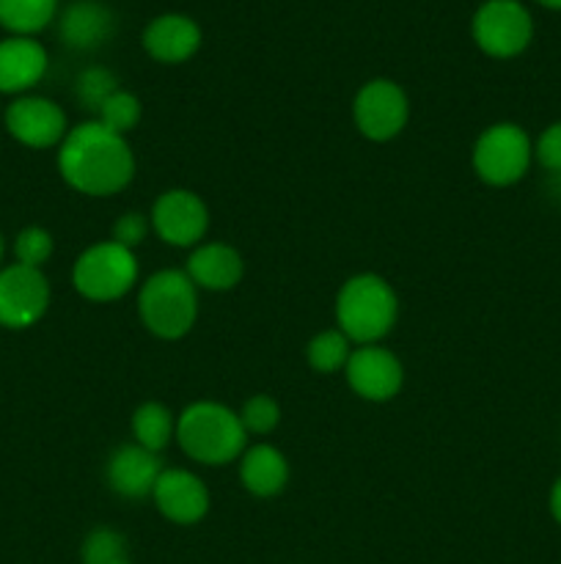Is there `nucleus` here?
<instances>
[{"label": "nucleus", "instance_id": "1", "mask_svg": "<svg viewBox=\"0 0 561 564\" xmlns=\"http://www.w3.org/2000/svg\"><path fill=\"white\" fill-rule=\"evenodd\" d=\"M58 174L82 196H116L135 176V158L124 135L99 121H86L61 141Z\"/></svg>", "mask_w": 561, "mask_h": 564}, {"label": "nucleus", "instance_id": "2", "mask_svg": "<svg viewBox=\"0 0 561 564\" xmlns=\"http://www.w3.org/2000/svg\"><path fill=\"white\" fill-rule=\"evenodd\" d=\"M176 441L182 452L201 466H229L245 452L248 433L240 413L220 402L201 400L176 416Z\"/></svg>", "mask_w": 561, "mask_h": 564}, {"label": "nucleus", "instance_id": "3", "mask_svg": "<svg viewBox=\"0 0 561 564\" xmlns=\"http://www.w3.org/2000/svg\"><path fill=\"white\" fill-rule=\"evenodd\" d=\"M399 314L394 286L374 273L352 275L336 297V323L355 345H377L391 334Z\"/></svg>", "mask_w": 561, "mask_h": 564}, {"label": "nucleus", "instance_id": "4", "mask_svg": "<svg viewBox=\"0 0 561 564\" xmlns=\"http://www.w3.org/2000/svg\"><path fill=\"white\" fill-rule=\"evenodd\" d=\"M138 314L148 334L160 339H182L198 317V290L185 270H160L143 281L138 292Z\"/></svg>", "mask_w": 561, "mask_h": 564}, {"label": "nucleus", "instance_id": "5", "mask_svg": "<svg viewBox=\"0 0 561 564\" xmlns=\"http://www.w3.org/2000/svg\"><path fill=\"white\" fill-rule=\"evenodd\" d=\"M72 284L94 303L119 301L138 284L135 251L113 240L86 248L72 268Z\"/></svg>", "mask_w": 561, "mask_h": 564}, {"label": "nucleus", "instance_id": "6", "mask_svg": "<svg viewBox=\"0 0 561 564\" xmlns=\"http://www.w3.org/2000/svg\"><path fill=\"white\" fill-rule=\"evenodd\" d=\"M473 171L493 187H509L528 174L534 160L531 138L512 121L487 127L473 143Z\"/></svg>", "mask_w": 561, "mask_h": 564}, {"label": "nucleus", "instance_id": "7", "mask_svg": "<svg viewBox=\"0 0 561 564\" xmlns=\"http://www.w3.org/2000/svg\"><path fill=\"white\" fill-rule=\"evenodd\" d=\"M471 33L490 58H515L531 44L534 17L520 0H484L473 14Z\"/></svg>", "mask_w": 561, "mask_h": 564}, {"label": "nucleus", "instance_id": "8", "mask_svg": "<svg viewBox=\"0 0 561 564\" xmlns=\"http://www.w3.org/2000/svg\"><path fill=\"white\" fill-rule=\"evenodd\" d=\"M352 119L363 138L383 143L405 130L407 119H410V102H407L402 86L377 77L358 88L355 99H352Z\"/></svg>", "mask_w": 561, "mask_h": 564}, {"label": "nucleus", "instance_id": "9", "mask_svg": "<svg viewBox=\"0 0 561 564\" xmlns=\"http://www.w3.org/2000/svg\"><path fill=\"white\" fill-rule=\"evenodd\" d=\"M50 306V284L42 270L9 264L0 270V325L11 330L31 328Z\"/></svg>", "mask_w": 561, "mask_h": 564}, {"label": "nucleus", "instance_id": "10", "mask_svg": "<svg viewBox=\"0 0 561 564\" xmlns=\"http://www.w3.org/2000/svg\"><path fill=\"white\" fill-rule=\"evenodd\" d=\"M152 229L165 246L174 248H196L201 246L204 235L209 229V209L193 191H165L163 196L154 202Z\"/></svg>", "mask_w": 561, "mask_h": 564}, {"label": "nucleus", "instance_id": "11", "mask_svg": "<svg viewBox=\"0 0 561 564\" xmlns=\"http://www.w3.org/2000/svg\"><path fill=\"white\" fill-rule=\"evenodd\" d=\"M6 130L14 141L31 149L61 147L69 132L61 105L36 94H22L6 108Z\"/></svg>", "mask_w": 561, "mask_h": 564}, {"label": "nucleus", "instance_id": "12", "mask_svg": "<svg viewBox=\"0 0 561 564\" xmlns=\"http://www.w3.org/2000/svg\"><path fill=\"white\" fill-rule=\"evenodd\" d=\"M344 372L350 389L369 402L394 400L405 383L402 361L383 345H361L358 350H352Z\"/></svg>", "mask_w": 561, "mask_h": 564}, {"label": "nucleus", "instance_id": "13", "mask_svg": "<svg viewBox=\"0 0 561 564\" xmlns=\"http://www.w3.org/2000/svg\"><path fill=\"white\" fill-rule=\"evenodd\" d=\"M157 510L179 527H193L209 512V490L187 468H165L152 494Z\"/></svg>", "mask_w": 561, "mask_h": 564}, {"label": "nucleus", "instance_id": "14", "mask_svg": "<svg viewBox=\"0 0 561 564\" xmlns=\"http://www.w3.org/2000/svg\"><path fill=\"white\" fill-rule=\"evenodd\" d=\"M116 33V14L102 0H72L58 17V36L66 47L91 53L105 47Z\"/></svg>", "mask_w": 561, "mask_h": 564}, {"label": "nucleus", "instance_id": "15", "mask_svg": "<svg viewBox=\"0 0 561 564\" xmlns=\"http://www.w3.org/2000/svg\"><path fill=\"white\" fill-rule=\"evenodd\" d=\"M163 471L160 455L138 444H124L108 457L105 479H108L110 490L124 499H146L154 494V485Z\"/></svg>", "mask_w": 561, "mask_h": 564}, {"label": "nucleus", "instance_id": "16", "mask_svg": "<svg viewBox=\"0 0 561 564\" xmlns=\"http://www.w3.org/2000/svg\"><path fill=\"white\" fill-rule=\"evenodd\" d=\"M143 50L160 64H185L201 47V28L187 14H160L143 28Z\"/></svg>", "mask_w": 561, "mask_h": 564}, {"label": "nucleus", "instance_id": "17", "mask_svg": "<svg viewBox=\"0 0 561 564\" xmlns=\"http://www.w3.org/2000/svg\"><path fill=\"white\" fill-rule=\"evenodd\" d=\"M47 50L33 36H6L0 42V94H25L47 75Z\"/></svg>", "mask_w": 561, "mask_h": 564}, {"label": "nucleus", "instance_id": "18", "mask_svg": "<svg viewBox=\"0 0 561 564\" xmlns=\"http://www.w3.org/2000/svg\"><path fill=\"white\" fill-rule=\"evenodd\" d=\"M242 270L245 264H242L237 248L226 246V242H204V246L193 248L185 273L196 284V290L229 292L240 284Z\"/></svg>", "mask_w": 561, "mask_h": 564}, {"label": "nucleus", "instance_id": "19", "mask_svg": "<svg viewBox=\"0 0 561 564\" xmlns=\"http://www.w3.org/2000/svg\"><path fill=\"white\" fill-rule=\"evenodd\" d=\"M240 482L256 499H273L289 482V463L284 452L270 444H256L242 452Z\"/></svg>", "mask_w": 561, "mask_h": 564}, {"label": "nucleus", "instance_id": "20", "mask_svg": "<svg viewBox=\"0 0 561 564\" xmlns=\"http://www.w3.org/2000/svg\"><path fill=\"white\" fill-rule=\"evenodd\" d=\"M58 17V0H0V25L11 36H36Z\"/></svg>", "mask_w": 561, "mask_h": 564}, {"label": "nucleus", "instance_id": "21", "mask_svg": "<svg viewBox=\"0 0 561 564\" xmlns=\"http://www.w3.org/2000/svg\"><path fill=\"white\" fill-rule=\"evenodd\" d=\"M132 435H135L138 446L160 455L170 444V438H176L174 413L163 402H143L132 413Z\"/></svg>", "mask_w": 561, "mask_h": 564}, {"label": "nucleus", "instance_id": "22", "mask_svg": "<svg viewBox=\"0 0 561 564\" xmlns=\"http://www.w3.org/2000/svg\"><path fill=\"white\" fill-rule=\"evenodd\" d=\"M306 356L314 372H322V375L341 372L352 356V341L346 339L339 328L322 330V334H317L311 341H308Z\"/></svg>", "mask_w": 561, "mask_h": 564}, {"label": "nucleus", "instance_id": "23", "mask_svg": "<svg viewBox=\"0 0 561 564\" xmlns=\"http://www.w3.org/2000/svg\"><path fill=\"white\" fill-rule=\"evenodd\" d=\"M119 88V77L113 75V69H108V66H88V69H82L80 75H77L75 97L82 108L91 110V113H99V108H102Z\"/></svg>", "mask_w": 561, "mask_h": 564}, {"label": "nucleus", "instance_id": "24", "mask_svg": "<svg viewBox=\"0 0 561 564\" xmlns=\"http://www.w3.org/2000/svg\"><path fill=\"white\" fill-rule=\"evenodd\" d=\"M82 564H132L130 562V545H127L124 534L116 529L99 527L82 540Z\"/></svg>", "mask_w": 561, "mask_h": 564}, {"label": "nucleus", "instance_id": "25", "mask_svg": "<svg viewBox=\"0 0 561 564\" xmlns=\"http://www.w3.org/2000/svg\"><path fill=\"white\" fill-rule=\"evenodd\" d=\"M141 99L135 97L132 91H124V88H119V91L113 94V97L108 99V102L99 108L97 113V121L99 124H105L108 130L119 132V135L127 138V132H132L138 127V121H141Z\"/></svg>", "mask_w": 561, "mask_h": 564}, {"label": "nucleus", "instance_id": "26", "mask_svg": "<svg viewBox=\"0 0 561 564\" xmlns=\"http://www.w3.org/2000/svg\"><path fill=\"white\" fill-rule=\"evenodd\" d=\"M240 422L248 435H270L280 422V408L273 397L256 394L242 405Z\"/></svg>", "mask_w": 561, "mask_h": 564}, {"label": "nucleus", "instance_id": "27", "mask_svg": "<svg viewBox=\"0 0 561 564\" xmlns=\"http://www.w3.org/2000/svg\"><path fill=\"white\" fill-rule=\"evenodd\" d=\"M53 237L42 226H28L16 235L14 240V257L20 264L42 270V264L53 257Z\"/></svg>", "mask_w": 561, "mask_h": 564}, {"label": "nucleus", "instance_id": "28", "mask_svg": "<svg viewBox=\"0 0 561 564\" xmlns=\"http://www.w3.org/2000/svg\"><path fill=\"white\" fill-rule=\"evenodd\" d=\"M148 226H152V220H148L143 213H124L113 224V242L135 251V248L146 240Z\"/></svg>", "mask_w": 561, "mask_h": 564}, {"label": "nucleus", "instance_id": "29", "mask_svg": "<svg viewBox=\"0 0 561 564\" xmlns=\"http://www.w3.org/2000/svg\"><path fill=\"white\" fill-rule=\"evenodd\" d=\"M534 158L548 174L561 171V121L550 124L534 143Z\"/></svg>", "mask_w": 561, "mask_h": 564}, {"label": "nucleus", "instance_id": "30", "mask_svg": "<svg viewBox=\"0 0 561 564\" xmlns=\"http://www.w3.org/2000/svg\"><path fill=\"white\" fill-rule=\"evenodd\" d=\"M550 516L556 518V523H561V477L550 488Z\"/></svg>", "mask_w": 561, "mask_h": 564}, {"label": "nucleus", "instance_id": "31", "mask_svg": "<svg viewBox=\"0 0 561 564\" xmlns=\"http://www.w3.org/2000/svg\"><path fill=\"white\" fill-rule=\"evenodd\" d=\"M544 191H548V196L553 198L556 204H561V171L548 174V180H544Z\"/></svg>", "mask_w": 561, "mask_h": 564}, {"label": "nucleus", "instance_id": "32", "mask_svg": "<svg viewBox=\"0 0 561 564\" xmlns=\"http://www.w3.org/2000/svg\"><path fill=\"white\" fill-rule=\"evenodd\" d=\"M539 6H544V9H553V11H561V0H537Z\"/></svg>", "mask_w": 561, "mask_h": 564}, {"label": "nucleus", "instance_id": "33", "mask_svg": "<svg viewBox=\"0 0 561 564\" xmlns=\"http://www.w3.org/2000/svg\"><path fill=\"white\" fill-rule=\"evenodd\" d=\"M3 251H6V246H3V235H0V262H3ZM3 270V268H0Z\"/></svg>", "mask_w": 561, "mask_h": 564}]
</instances>
